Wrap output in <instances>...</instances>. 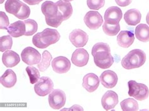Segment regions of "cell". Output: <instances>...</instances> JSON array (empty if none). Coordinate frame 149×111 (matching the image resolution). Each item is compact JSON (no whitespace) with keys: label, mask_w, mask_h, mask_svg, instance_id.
Instances as JSON below:
<instances>
[{"label":"cell","mask_w":149,"mask_h":111,"mask_svg":"<svg viewBox=\"0 0 149 111\" xmlns=\"http://www.w3.org/2000/svg\"><path fill=\"white\" fill-rule=\"evenodd\" d=\"M41 10L45 15L46 23L50 26L57 28L64 21L63 16L58 10L56 3L46 1L42 5Z\"/></svg>","instance_id":"1"},{"label":"cell","mask_w":149,"mask_h":111,"mask_svg":"<svg viewBox=\"0 0 149 111\" xmlns=\"http://www.w3.org/2000/svg\"><path fill=\"white\" fill-rule=\"evenodd\" d=\"M60 38V33L57 30L46 28L42 32L34 35L32 38V43L37 48L44 49L57 43Z\"/></svg>","instance_id":"2"},{"label":"cell","mask_w":149,"mask_h":111,"mask_svg":"<svg viewBox=\"0 0 149 111\" xmlns=\"http://www.w3.org/2000/svg\"><path fill=\"white\" fill-rule=\"evenodd\" d=\"M146 61V54L140 49L131 50L121 60V65L124 69L131 70L142 67Z\"/></svg>","instance_id":"3"},{"label":"cell","mask_w":149,"mask_h":111,"mask_svg":"<svg viewBox=\"0 0 149 111\" xmlns=\"http://www.w3.org/2000/svg\"><path fill=\"white\" fill-rule=\"evenodd\" d=\"M128 95L140 101L146 100L149 96L148 87L143 84L137 83L135 80H130L128 82Z\"/></svg>","instance_id":"4"},{"label":"cell","mask_w":149,"mask_h":111,"mask_svg":"<svg viewBox=\"0 0 149 111\" xmlns=\"http://www.w3.org/2000/svg\"><path fill=\"white\" fill-rule=\"evenodd\" d=\"M54 89V82L48 77H42L35 84L34 90L38 96L44 97L50 94Z\"/></svg>","instance_id":"5"},{"label":"cell","mask_w":149,"mask_h":111,"mask_svg":"<svg viewBox=\"0 0 149 111\" xmlns=\"http://www.w3.org/2000/svg\"><path fill=\"white\" fill-rule=\"evenodd\" d=\"M92 55L94 61H99L107 59L111 56L110 47L107 43H97L92 49Z\"/></svg>","instance_id":"6"},{"label":"cell","mask_w":149,"mask_h":111,"mask_svg":"<svg viewBox=\"0 0 149 111\" xmlns=\"http://www.w3.org/2000/svg\"><path fill=\"white\" fill-rule=\"evenodd\" d=\"M48 101L51 108L54 109L58 110L63 108L65 104V94L62 90L54 89L49 96Z\"/></svg>","instance_id":"7"},{"label":"cell","mask_w":149,"mask_h":111,"mask_svg":"<svg viewBox=\"0 0 149 111\" xmlns=\"http://www.w3.org/2000/svg\"><path fill=\"white\" fill-rule=\"evenodd\" d=\"M22 61L28 65L38 64L41 61V55L38 51L33 47H26L22 51Z\"/></svg>","instance_id":"8"},{"label":"cell","mask_w":149,"mask_h":111,"mask_svg":"<svg viewBox=\"0 0 149 111\" xmlns=\"http://www.w3.org/2000/svg\"><path fill=\"white\" fill-rule=\"evenodd\" d=\"M86 25L89 29L95 30L103 25V19L101 14L96 11H89L84 17Z\"/></svg>","instance_id":"9"},{"label":"cell","mask_w":149,"mask_h":111,"mask_svg":"<svg viewBox=\"0 0 149 111\" xmlns=\"http://www.w3.org/2000/svg\"><path fill=\"white\" fill-rule=\"evenodd\" d=\"M88 35L80 29H75L69 34V40L72 45L77 48L84 46L88 42Z\"/></svg>","instance_id":"10"},{"label":"cell","mask_w":149,"mask_h":111,"mask_svg":"<svg viewBox=\"0 0 149 111\" xmlns=\"http://www.w3.org/2000/svg\"><path fill=\"white\" fill-rule=\"evenodd\" d=\"M122 11L118 6H111L104 13V22L111 25L118 24L122 18Z\"/></svg>","instance_id":"11"},{"label":"cell","mask_w":149,"mask_h":111,"mask_svg":"<svg viewBox=\"0 0 149 111\" xmlns=\"http://www.w3.org/2000/svg\"><path fill=\"white\" fill-rule=\"evenodd\" d=\"M70 62L68 58L63 56L57 57L52 61L53 70L57 74H65L70 69Z\"/></svg>","instance_id":"12"},{"label":"cell","mask_w":149,"mask_h":111,"mask_svg":"<svg viewBox=\"0 0 149 111\" xmlns=\"http://www.w3.org/2000/svg\"><path fill=\"white\" fill-rule=\"evenodd\" d=\"M89 55L88 51L84 49H77L74 51L71 61L74 65L82 67L88 64Z\"/></svg>","instance_id":"13"},{"label":"cell","mask_w":149,"mask_h":111,"mask_svg":"<svg viewBox=\"0 0 149 111\" xmlns=\"http://www.w3.org/2000/svg\"><path fill=\"white\" fill-rule=\"evenodd\" d=\"M118 103V96L116 92L112 90H108L101 99V104L104 109L109 110L114 109Z\"/></svg>","instance_id":"14"},{"label":"cell","mask_w":149,"mask_h":111,"mask_svg":"<svg viewBox=\"0 0 149 111\" xmlns=\"http://www.w3.org/2000/svg\"><path fill=\"white\" fill-rule=\"evenodd\" d=\"M118 76L112 70H105L100 77V80L106 88L112 89L115 87L118 82Z\"/></svg>","instance_id":"15"},{"label":"cell","mask_w":149,"mask_h":111,"mask_svg":"<svg viewBox=\"0 0 149 111\" xmlns=\"http://www.w3.org/2000/svg\"><path fill=\"white\" fill-rule=\"evenodd\" d=\"M99 77L95 74H86L83 78V87L89 92H93L100 85Z\"/></svg>","instance_id":"16"},{"label":"cell","mask_w":149,"mask_h":111,"mask_svg":"<svg viewBox=\"0 0 149 111\" xmlns=\"http://www.w3.org/2000/svg\"><path fill=\"white\" fill-rule=\"evenodd\" d=\"M134 34L130 31H121L117 36L118 44L121 47H123V48L130 47L134 42Z\"/></svg>","instance_id":"17"},{"label":"cell","mask_w":149,"mask_h":111,"mask_svg":"<svg viewBox=\"0 0 149 111\" xmlns=\"http://www.w3.org/2000/svg\"><path fill=\"white\" fill-rule=\"evenodd\" d=\"M10 35L14 38H18L25 35L26 32V25L24 22L17 21L11 23L7 29Z\"/></svg>","instance_id":"18"},{"label":"cell","mask_w":149,"mask_h":111,"mask_svg":"<svg viewBox=\"0 0 149 111\" xmlns=\"http://www.w3.org/2000/svg\"><path fill=\"white\" fill-rule=\"evenodd\" d=\"M2 62L5 67L11 68L18 64L20 62V58L15 51L7 50L3 55Z\"/></svg>","instance_id":"19"},{"label":"cell","mask_w":149,"mask_h":111,"mask_svg":"<svg viewBox=\"0 0 149 111\" xmlns=\"http://www.w3.org/2000/svg\"><path fill=\"white\" fill-rule=\"evenodd\" d=\"M141 18H142V15L139 10L136 9L129 10L124 15L125 22L130 26L138 25L141 21Z\"/></svg>","instance_id":"20"},{"label":"cell","mask_w":149,"mask_h":111,"mask_svg":"<svg viewBox=\"0 0 149 111\" xmlns=\"http://www.w3.org/2000/svg\"><path fill=\"white\" fill-rule=\"evenodd\" d=\"M17 80V75L13 70L8 69L1 76L0 82L3 87L6 88H11L16 84Z\"/></svg>","instance_id":"21"},{"label":"cell","mask_w":149,"mask_h":111,"mask_svg":"<svg viewBox=\"0 0 149 111\" xmlns=\"http://www.w3.org/2000/svg\"><path fill=\"white\" fill-rule=\"evenodd\" d=\"M23 5V3L19 0H7L5 5V8L6 12L17 17L21 11Z\"/></svg>","instance_id":"22"},{"label":"cell","mask_w":149,"mask_h":111,"mask_svg":"<svg viewBox=\"0 0 149 111\" xmlns=\"http://www.w3.org/2000/svg\"><path fill=\"white\" fill-rule=\"evenodd\" d=\"M135 36L140 42H149V26L143 23L139 24L135 28Z\"/></svg>","instance_id":"23"},{"label":"cell","mask_w":149,"mask_h":111,"mask_svg":"<svg viewBox=\"0 0 149 111\" xmlns=\"http://www.w3.org/2000/svg\"><path fill=\"white\" fill-rule=\"evenodd\" d=\"M58 10H59L64 17V21L68 19L72 14L73 9L70 2H65L63 0H58L56 2Z\"/></svg>","instance_id":"24"},{"label":"cell","mask_w":149,"mask_h":111,"mask_svg":"<svg viewBox=\"0 0 149 111\" xmlns=\"http://www.w3.org/2000/svg\"><path fill=\"white\" fill-rule=\"evenodd\" d=\"M52 59V57L49 51L47 50H45L42 53V57L40 62L37 64L38 70L40 72H44V71H45L49 67Z\"/></svg>","instance_id":"25"},{"label":"cell","mask_w":149,"mask_h":111,"mask_svg":"<svg viewBox=\"0 0 149 111\" xmlns=\"http://www.w3.org/2000/svg\"><path fill=\"white\" fill-rule=\"evenodd\" d=\"M120 105L121 109L125 111L139 110L138 102L135 99L132 98L125 99L123 101H121L120 102Z\"/></svg>","instance_id":"26"},{"label":"cell","mask_w":149,"mask_h":111,"mask_svg":"<svg viewBox=\"0 0 149 111\" xmlns=\"http://www.w3.org/2000/svg\"><path fill=\"white\" fill-rule=\"evenodd\" d=\"M103 30L104 33L107 35L115 36L119 33L120 30V23L116 25H111L104 22V24L103 25Z\"/></svg>","instance_id":"27"},{"label":"cell","mask_w":149,"mask_h":111,"mask_svg":"<svg viewBox=\"0 0 149 111\" xmlns=\"http://www.w3.org/2000/svg\"><path fill=\"white\" fill-rule=\"evenodd\" d=\"M24 22L26 25L25 36H31L37 32L38 30V24L36 22L32 19H28L25 20Z\"/></svg>","instance_id":"28"},{"label":"cell","mask_w":149,"mask_h":111,"mask_svg":"<svg viewBox=\"0 0 149 111\" xmlns=\"http://www.w3.org/2000/svg\"><path fill=\"white\" fill-rule=\"evenodd\" d=\"M26 71L30 78V82L32 84L37 83L40 79V73L38 69L32 66H29L26 68Z\"/></svg>","instance_id":"29"},{"label":"cell","mask_w":149,"mask_h":111,"mask_svg":"<svg viewBox=\"0 0 149 111\" xmlns=\"http://www.w3.org/2000/svg\"><path fill=\"white\" fill-rule=\"evenodd\" d=\"M13 45V40L11 35L3 36L0 38V51H3L9 50L11 49Z\"/></svg>","instance_id":"30"},{"label":"cell","mask_w":149,"mask_h":111,"mask_svg":"<svg viewBox=\"0 0 149 111\" xmlns=\"http://www.w3.org/2000/svg\"><path fill=\"white\" fill-rule=\"evenodd\" d=\"M105 4V0H87V5L89 9L99 10Z\"/></svg>","instance_id":"31"},{"label":"cell","mask_w":149,"mask_h":111,"mask_svg":"<svg viewBox=\"0 0 149 111\" xmlns=\"http://www.w3.org/2000/svg\"><path fill=\"white\" fill-rule=\"evenodd\" d=\"M94 62H95L96 65L99 68L102 69H107L109 68L113 65V63H114V59H113V57L112 56H111L108 58L105 59V60Z\"/></svg>","instance_id":"32"},{"label":"cell","mask_w":149,"mask_h":111,"mask_svg":"<svg viewBox=\"0 0 149 111\" xmlns=\"http://www.w3.org/2000/svg\"><path fill=\"white\" fill-rule=\"evenodd\" d=\"M0 17H1V24H0V27H1V29L3 30H7L8 28L10 26V23H9V19L8 17H7V15L5 12H3L1 11L0 12Z\"/></svg>","instance_id":"33"},{"label":"cell","mask_w":149,"mask_h":111,"mask_svg":"<svg viewBox=\"0 0 149 111\" xmlns=\"http://www.w3.org/2000/svg\"><path fill=\"white\" fill-rule=\"evenodd\" d=\"M118 5L121 7L128 6L132 2V0H115Z\"/></svg>","instance_id":"34"},{"label":"cell","mask_w":149,"mask_h":111,"mask_svg":"<svg viewBox=\"0 0 149 111\" xmlns=\"http://www.w3.org/2000/svg\"><path fill=\"white\" fill-rule=\"evenodd\" d=\"M42 1L43 0H23V1L29 4V5H37Z\"/></svg>","instance_id":"35"},{"label":"cell","mask_w":149,"mask_h":111,"mask_svg":"<svg viewBox=\"0 0 149 111\" xmlns=\"http://www.w3.org/2000/svg\"><path fill=\"white\" fill-rule=\"evenodd\" d=\"M146 21H147V24L149 25V12L147 13V17H146Z\"/></svg>","instance_id":"36"},{"label":"cell","mask_w":149,"mask_h":111,"mask_svg":"<svg viewBox=\"0 0 149 111\" xmlns=\"http://www.w3.org/2000/svg\"><path fill=\"white\" fill-rule=\"evenodd\" d=\"M63 1L65 2H70V1H73V0H63Z\"/></svg>","instance_id":"37"}]
</instances>
